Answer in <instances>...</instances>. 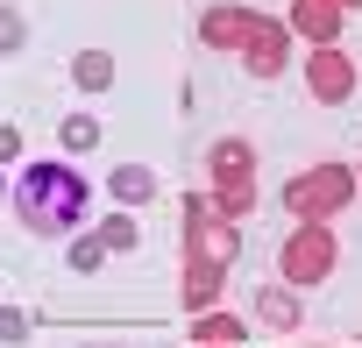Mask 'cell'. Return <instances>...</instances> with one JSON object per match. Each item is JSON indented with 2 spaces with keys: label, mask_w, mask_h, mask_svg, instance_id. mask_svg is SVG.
Returning <instances> with one entry per match:
<instances>
[{
  "label": "cell",
  "mask_w": 362,
  "mask_h": 348,
  "mask_svg": "<svg viewBox=\"0 0 362 348\" xmlns=\"http://www.w3.org/2000/svg\"><path fill=\"white\" fill-rule=\"evenodd\" d=\"M100 242H107V249H135V221H107Z\"/></svg>",
  "instance_id": "cell-6"
},
{
  "label": "cell",
  "mask_w": 362,
  "mask_h": 348,
  "mask_svg": "<svg viewBox=\"0 0 362 348\" xmlns=\"http://www.w3.org/2000/svg\"><path fill=\"white\" fill-rule=\"evenodd\" d=\"M15 214L36 228V235H57L86 214V178L71 163H29L22 185H15Z\"/></svg>",
  "instance_id": "cell-1"
},
{
  "label": "cell",
  "mask_w": 362,
  "mask_h": 348,
  "mask_svg": "<svg viewBox=\"0 0 362 348\" xmlns=\"http://www.w3.org/2000/svg\"><path fill=\"white\" fill-rule=\"evenodd\" d=\"M22 334H29V320H22V313H0V341H22Z\"/></svg>",
  "instance_id": "cell-7"
},
{
  "label": "cell",
  "mask_w": 362,
  "mask_h": 348,
  "mask_svg": "<svg viewBox=\"0 0 362 348\" xmlns=\"http://www.w3.org/2000/svg\"><path fill=\"white\" fill-rule=\"evenodd\" d=\"M107 185H114V199H121V207H142V199L156 192V178H149V170H142V163H121V170H114V178H107Z\"/></svg>",
  "instance_id": "cell-3"
},
{
  "label": "cell",
  "mask_w": 362,
  "mask_h": 348,
  "mask_svg": "<svg viewBox=\"0 0 362 348\" xmlns=\"http://www.w3.org/2000/svg\"><path fill=\"white\" fill-rule=\"evenodd\" d=\"M15 149H22V135H15V128H0V156H15Z\"/></svg>",
  "instance_id": "cell-9"
},
{
  "label": "cell",
  "mask_w": 362,
  "mask_h": 348,
  "mask_svg": "<svg viewBox=\"0 0 362 348\" xmlns=\"http://www.w3.org/2000/svg\"><path fill=\"white\" fill-rule=\"evenodd\" d=\"M327 263H334V249H327V235H298V242H284V270H291L298 284H313V277H327Z\"/></svg>",
  "instance_id": "cell-2"
},
{
  "label": "cell",
  "mask_w": 362,
  "mask_h": 348,
  "mask_svg": "<svg viewBox=\"0 0 362 348\" xmlns=\"http://www.w3.org/2000/svg\"><path fill=\"white\" fill-rule=\"evenodd\" d=\"M93 142H100V128H93L86 114H71V121H64V149L78 156V149H93Z\"/></svg>",
  "instance_id": "cell-5"
},
{
  "label": "cell",
  "mask_w": 362,
  "mask_h": 348,
  "mask_svg": "<svg viewBox=\"0 0 362 348\" xmlns=\"http://www.w3.org/2000/svg\"><path fill=\"white\" fill-rule=\"evenodd\" d=\"M107 79H114V64H107L100 50H86V57H78V86H93V93H100Z\"/></svg>",
  "instance_id": "cell-4"
},
{
  "label": "cell",
  "mask_w": 362,
  "mask_h": 348,
  "mask_svg": "<svg viewBox=\"0 0 362 348\" xmlns=\"http://www.w3.org/2000/svg\"><path fill=\"white\" fill-rule=\"evenodd\" d=\"M0 43H22V22H15L8 8H0Z\"/></svg>",
  "instance_id": "cell-8"
}]
</instances>
